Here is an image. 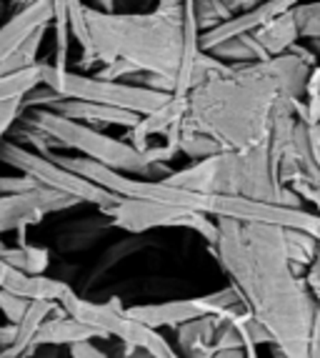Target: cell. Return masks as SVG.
<instances>
[{
	"label": "cell",
	"mask_w": 320,
	"mask_h": 358,
	"mask_svg": "<svg viewBox=\"0 0 320 358\" xmlns=\"http://www.w3.org/2000/svg\"><path fill=\"white\" fill-rule=\"evenodd\" d=\"M218 238L208 245L245 310L291 358H308L318 303L305 275L285 251V228L215 218Z\"/></svg>",
	"instance_id": "obj_1"
},
{
	"label": "cell",
	"mask_w": 320,
	"mask_h": 358,
	"mask_svg": "<svg viewBox=\"0 0 320 358\" xmlns=\"http://www.w3.org/2000/svg\"><path fill=\"white\" fill-rule=\"evenodd\" d=\"M313 68L298 55L218 66L188 93L185 123L210 136L223 150H248L268 143L280 96L305 98Z\"/></svg>",
	"instance_id": "obj_2"
},
{
	"label": "cell",
	"mask_w": 320,
	"mask_h": 358,
	"mask_svg": "<svg viewBox=\"0 0 320 358\" xmlns=\"http://www.w3.org/2000/svg\"><path fill=\"white\" fill-rule=\"evenodd\" d=\"M183 15L153 8L148 13H103L85 3L90 45L98 63L125 60L140 73L160 76L175 85L183 63Z\"/></svg>",
	"instance_id": "obj_3"
},
{
	"label": "cell",
	"mask_w": 320,
	"mask_h": 358,
	"mask_svg": "<svg viewBox=\"0 0 320 358\" xmlns=\"http://www.w3.org/2000/svg\"><path fill=\"white\" fill-rule=\"evenodd\" d=\"M163 180L193 193L243 196L288 208H308L293 188L280 183L278 166L268 143L248 150H220L180 171H173Z\"/></svg>",
	"instance_id": "obj_4"
},
{
	"label": "cell",
	"mask_w": 320,
	"mask_h": 358,
	"mask_svg": "<svg viewBox=\"0 0 320 358\" xmlns=\"http://www.w3.org/2000/svg\"><path fill=\"white\" fill-rule=\"evenodd\" d=\"M23 113H28L25 118L20 115L23 123H28V126L50 136L63 150H75L78 155L90 158V161L101 163V166H108L128 176L150 178V180H163L173 173L168 163H153L145 155V150L133 148L125 138L108 136L101 128L78 123V120L53 113L48 108H30V110H23Z\"/></svg>",
	"instance_id": "obj_5"
},
{
	"label": "cell",
	"mask_w": 320,
	"mask_h": 358,
	"mask_svg": "<svg viewBox=\"0 0 320 358\" xmlns=\"http://www.w3.org/2000/svg\"><path fill=\"white\" fill-rule=\"evenodd\" d=\"M43 85L53 88L55 93L78 101L101 103V106L123 108L138 115H148L166 106L173 93H160V90L145 88L140 83H128V80H106L93 73L71 71V68H58L53 63L41 60Z\"/></svg>",
	"instance_id": "obj_6"
},
{
	"label": "cell",
	"mask_w": 320,
	"mask_h": 358,
	"mask_svg": "<svg viewBox=\"0 0 320 358\" xmlns=\"http://www.w3.org/2000/svg\"><path fill=\"white\" fill-rule=\"evenodd\" d=\"M0 163L10 166L13 171H18V173L30 176V178L38 180V183L45 185V188L68 193V196L78 198L80 203H93L101 210L118 201V196H113L110 191L101 188L98 183L83 178L80 173L66 168L63 163L53 161V158H48V155L30 150L28 145L18 143V141H3V143H0Z\"/></svg>",
	"instance_id": "obj_7"
},
{
	"label": "cell",
	"mask_w": 320,
	"mask_h": 358,
	"mask_svg": "<svg viewBox=\"0 0 320 358\" xmlns=\"http://www.w3.org/2000/svg\"><path fill=\"white\" fill-rule=\"evenodd\" d=\"M103 213L110 218L115 228H123L128 233H145L155 228H190L201 233L208 245L218 238L215 218L198 210L180 208V206L153 203V201H133V198H118L113 206L103 208Z\"/></svg>",
	"instance_id": "obj_8"
},
{
	"label": "cell",
	"mask_w": 320,
	"mask_h": 358,
	"mask_svg": "<svg viewBox=\"0 0 320 358\" xmlns=\"http://www.w3.org/2000/svg\"><path fill=\"white\" fill-rule=\"evenodd\" d=\"M243 303L240 293L235 288H220L215 293H205V296H196V299H180V301H166V303H140V306H128L125 313L136 318L143 326L150 329H178L183 323L203 318L208 313H220V310L233 308V306Z\"/></svg>",
	"instance_id": "obj_9"
},
{
	"label": "cell",
	"mask_w": 320,
	"mask_h": 358,
	"mask_svg": "<svg viewBox=\"0 0 320 358\" xmlns=\"http://www.w3.org/2000/svg\"><path fill=\"white\" fill-rule=\"evenodd\" d=\"M78 203H80L78 198L45 185L28 193H0V236L38 226L45 215L68 210Z\"/></svg>",
	"instance_id": "obj_10"
},
{
	"label": "cell",
	"mask_w": 320,
	"mask_h": 358,
	"mask_svg": "<svg viewBox=\"0 0 320 358\" xmlns=\"http://www.w3.org/2000/svg\"><path fill=\"white\" fill-rule=\"evenodd\" d=\"M300 3L303 0H263V3H258L255 8H250V10L240 13L235 18L226 20V23L218 25V28L201 33V50L208 53V50H213L215 45L231 41V38H235V36L255 33L258 28H263V25L275 20L278 15H283V13H291L293 8L300 6Z\"/></svg>",
	"instance_id": "obj_11"
},
{
	"label": "cell",
	"mask_w": 320,
	"mask_h": 358,
	"mask_svg": "<svg viewBox=\"0 0 320 358\" xmlns=\"http://www.w3.org/2000/svg\"><path fill=\"white\" fill-rule=\"evenodd\" d=\"M43 108L53 110V113L66 115L71 120L78 123H85V126L93 128H106V126H120V128H133L140 120L138 113L131 110H123V108H110V106H101V103H90V101H78V98H66L55 93L53 101H48Z\"/></svg>",
	"instance_id": "obj_12"
},
{
	"label": "cell",
	"mask_w": 320,
	"mask_h": 358,
	"mask_svg": "<svg viewBox=\"0 0 320 358\" xmlns=\"http://www.w3.org/2000/svg\"><path fill=\"white\" fill-rule=\"evenodd\" d=\"M53 23V0H36L10 13V18L0 25V63L23 45L36 30Z\"/></svg>",
	"instance_id": "obj_13"
},
{
	"label": "cell",
	"mask_w": 320,
	"mask_h": 358,
	"mask_svg": "<svg viewBox=\"0 0 320 358\" xmlns=\"http://www.w3.org/2000/svg\"><path fill=\"white\" fill-rule=\"evenodd\" d=\"M108 336L101 329H95L90 323H83L73 318L71 313H66L63 306L50 313V316L43 321V326L36 334V346H75V343H83V341H106Z\"/></svg>",
	"instance_id": "obj_14"
},
{
	"label": "cell",
	"mask_w": 320,
	"mask_h": 358,
	"mask_svg": "<svg viewBox=\"0 0 320 358\" xmlns=\"http://www.w3.org/2000/svg\"><path fill=\"white\" fill-rule=\"evenodd\" d=\"M185 113H188V96H175V93H173V98L166 106H160L158 110H153V113H148V115H140V120H138L136 126L128 128L125 141H128L133 148L145 150L148 145H153L150 138L153 136L166 138L173 128L183 123Z\"/></svg>",
	"instance_id": "obj_15"
},
{
	"label": "cell",
	"mask_w": 320,
	"mask_h": 358,
	"mask_svg": "<svg viewBox=\"0 0 320 358\" xmlns=\"http://www.w3.org/2000/svg\"><path fill=\"white\" fill-rule=\"evenodd\" d=\"M0 288L15 293L20 299L53 301V303H60L63 296L71 291V286L58 281V278H50V275H45V273H25V271H18V268L8 271L6 281H3Z\"/></svg>",
	"instance_id": "obj_16"
},
{
	"label": "cell",
	"mask_w": 320,
	"mask_h": 358,
	"mask_svg": "<svg viewBox=\"0 0 320 358\" xmlns=\"http://www.w3.org/2000/svg\"><path fill=\"white\" fill-rule=\"evenodd\" d=\"M223 313V310H220ZM220 313H208L178 326V353L183 358H213V338L220 326Z\"/></svg>",
	"instance_id": "obj_17"
},
{
	"label": "cell",
	"mask_w": 320,
	"mask_h": 358,
	"mask_svg": "<svg viewBox=\"0 0 320 358\" xmlns=\"http://www.w3.org/2000/svg\"><path fill=\"white\" fill-rule=\"evenodd\" d=\"M255 41L261 43V48L266 50L268 58H275V55H283L300 41V33H298V25L293 13H283L275 20L266 23L263 28H258L253 33Z\"/></svg>",
	"instance_id": "obj_18"
},
{
	"label": "cell",
	"mask_w": 320,
	"mask_h": 358,
	"mask_svg": "<svg viewBox=\"0 0 320 358\" xmlns=\"http://www.w3.org/2000/svg\"><path fill=\"white\" fill-rule=\"evenodd\" d=\"M210 55H215L218 60L228 63V66H238V63H255V60H266V50L261 48V43L255 41L253 33L245 36H235L231 41L220 43L213 50H208Z\"/></svg>",
	"instance_id": "obj_19"
},
{
	"label": "cell",
	"mask_w": 320,
	"mask_h": 358,
	"mask_svg": "<svg viewBox=\"0 0 320 358\" xmlns=\"http://www.w3.org/2000/svg\"><path fill=\"white\" fill-rule=\"evenodd\" d=\"M3 261L10 266V268L25 271V273H45L48 266H50V251L43 248V245H8L6 253H3Z\"/></svg>",
	"instance_id": "obj_20"
},
{
	"label": "cell",
	"mask_w": 320,
	"mask_h": 358,
	"mask_svg": "<svg viewBox=\"0 0 320 358\" xmlns=\"http://www.w3.org/2000/svg\"><path fill=\"white\" fill-rule=\"evenodd\" d=\"M38 85H43L41 63L33 66V68H25V71L0 76V103L23 101L30 90L38 88Z\"/></svg>",
	"instance_id": "obj_21"
},
{
	"label": "cell",
	"mask_w": 320,
	"mask_h": 358,
	"mask_svg": "<svg viewBox=\"0 0 320 358\" xmlns=\"http://www.w3.org/2000/svg\"><path fill=\"white\" fill-rule=\"evenodd\" d=\"M315 248H318V236L300 231V228H285V251H288V258L303 275L308 273L310 263H313Z\"/></svg>",
	"instance_id": "obj_22"
},
{
	"label": "cell",
	"mask_w": 320,
	"mask_h": 358,
	"mask_svg": "<svg viewBox=\"0 0 320 358\" xmlns=\"http://www.w3.org/2000/svg\"><path fill=\"white\" fill-rule=\"evenodd\" d=\"M178 148L183 155H188L190 161H203V158H208V155H215V153L223 150L210 136H205V133L198 131V128L188 126L185 118H183V123H180Z\"/></svg>",
	"instance_id": "obj_23"
},
{
	"label": "cell",
	"mask_w": 320,
	"mask_h": 358,
	"mask_svg": "<svg viewBox=\"0 0 320 358\" xmlns=\"http://www.w3.org/2000/svg\"><path fill=\"white\" fill-rule=\"evenodd\" d=\"M48 28H50V25H48ZM48 28L36 30V33H33L15 53L8 55V58L0 63V76H8V73H18V71H25V68L38 66V63H41V60H38V53H41L43 38L48 36Z\"/></svg>",
	"instance_id": "obj_24"
},
{
	"label": "cell",
	"mask_w": 320,
	"mask_h": 358,
	"mask_svg": "<svg viewBox=\"0 0 320 358\" xmlns=\"http://www.w3.org/2000/svg\"><path fill=\"white\" fill-rule=\"evenodd\" d=\"M193 13H196V23L201 28V33L213 30L226 23V20L235 18L226 0H193Z\"/></svg>",
	"instance_id": "obj_25"
},
{
	"label": "cell",
	"mask_w": 320,
	"mask_h": 358,
	"mask_svg": "<svg viewBox=\"0 0 320 358\" xmlns=\"http://www.w3.org/2000/svg\"><path fill=\"white\" fill-rule=\"evenodd\" d=\"M291 13L303 41L320 43V0H303Z\"/></svg>",
	"instance_id": "obj_26"
},
{
	"label": "cell",
	"mask_w": 320,
	"mask_h": 358,
	"mask_svg": "<svg viewBox=\"0 0 320 358\" xmlns=\"http://www.w3.org/2000/svg\"><path fill=\"white\" fill-rule=\"evenodd\" d=\"M28 306H30L28 299H20V296H15V293L6 291V288H0V313L6 316L8 323H20V321H23Z\"/></svg>",
	"instance_id": "obj_27"
},
{
	"label": "cell",
	"mask_w": 320,
	"mask_h": 358,
	"mask_svg": "<svg viewBox=\"0 0 320 358\" xmlns=\"http://www.w3.org/2000/svg\"><path fill=\"white\" fill-rule=\"evenodd\" d=\"M36 188H41V183L25 173L0 176V193H28V191H36Z\"/></svg>",
	"instance_id": "obj_28"
},
{
	"label": "cell",
	"mask_w": 320,
	"mask_h": 358,
	"mask_svg": "<svg viewBox=\"0 0 320 358\" xmlns=\"http://www.w3.org/2000/svg\"><path fill=\"white\" fill-rule=\"evenodd\" d=\"M305 283H308L310 293H313L315 303L320 306V236H318V248H315V258L310 263L308 273H305Z\"/></svg>",
	"instance_id": "obj_29"
},
{
	"label": "cell",
	"mask_w": 320,
	"mask_h": 358,
	"mask_svg": "<svg viewBox=\"0 0 320 358\" xmlns=\"http://www.w3.org/2000/svg\"><path fill=\"white\" fill-rule=\"evenodd\" d=\"M71 356L73 358H110L106 351H101V348L95 346L93 341H83V343L71 346Z\"/></svg>",
	"instance_id": "obj_30"
},
{
	"label": "cell",
	"mask_w": 320,
	"mask_h": 358,
	"mask_svg": "<svg viewBox=\"0 0 320 358\" xmlns=\"http://www.w3.org/2000/svg\"><path fill=\"white\" fill-rule=\"evenodd\" d=\"M308 358H320V306L315 310V318H313V329H310V351Z\"/></svg>",
	"instance_id": "obj_31"
},
{
	"label": "cell",
	"mask_w": 320,
	"mask_h": 358,
	"mask_svg": "<svg viewBox=\"0 0 320 358\" xmlns=\"http://www.w3.org/2000/svg\"><path fill=\"white\" fill-rule=\"evenodd\" d=\"M15 336H18V323H3L0 326V346L6 348V346H10L13 341H15Z\"/></svg>",
	"instance_id": "obj_32"
},
{
	"label": "cell",
	"mask_w": 320,
	"mask_h": 358,
	"mask_svg": "<svg viewBox=\"0 0 320 358\" xmlns=\"http://www.w3.org/2000/svg\"><path fill=\"white\" fill-rule=\"evenodd\" d=\"M95 10H103V13H115V0H93Z\"/></svg>",
	"instance_id": "obj_33"
},
{
	"label": "cell",
	"mask_w": 320,
	"mask_h": 358,
	"mask_svg": "<svg viewBox=\"0 0 320 358\" xmlns=\"http://www.w3.org/2000/svg\"><path fill=\"white\" fill-rule=\"evenodd\" d=\"M123 353H125V358H158L150 351H145V348H125Z\"/></svg>",
	"instance_id": "obj_34"
},
{
	"label": "cell",
	"mask_w": 320,
	"mask_h": 358,
	"mask_svg": "<svg viewBox=\"0 0 320 358\" xmlns=\"http://www.w3.org/2000/svg\"><path fill=\"white\" fill-rule=\"evenodd\" d=\"M33 358H58V346H41Z\"/></svg>",
	"instance_id": "obj_35"
},
{
	"label": "cell",
	"mask_w": 320,
	"mask_h": 358,
	"mask_svg": "<svg viewBox=\"0 0 320 358\" xmlns=\"http://www.w3.org/2000/svg\"><path fill=\"white\" fill-rule=\"evenodd\" d=\"M8 271H10V266H8V263L3 261V258H0V286H3V281H6Z\"/></svg>",
	"instance_id": "obj_36"
},
{
	"label": "cell",
	"mask_w": 320,
	"mask_h": 358,
	"mask_svg": "<svg viewBox=\"0 0 320 358\" xmlns=\"http://www.w3.org/2000/svg\"><path fill=\"white\" fill-rule=\"evenodd\" d=\"M270 356H273V358H291L288 353L283 351V348H278V346H270Z\"/></svg>",
	"instance_id": "obj_37"
},
{
	"label": "cell",
	"mask_w": 320,
	"mask_h": 358,
	"mask_svg": "<svg viewBox=\"0 0 320 358\" xmlns=\"http://www.w3.org/2000/svg\"><path fill=\"white\" fill-rule=\"evenodd\" d=\"M313 136H315V143H318V153H320V123L313 126Z\"/></svg>",
	"instance_id": "obj_38"
},
{
	"label": "cell",
	"mask_w": 320,
	"mask_h": 358,
	"mask_svg": "<svg viewBox=\"0 0 320 358\" xmlns=\"http://www.w3.org/2000/svg\"><path fill=\"white\" fill-rule=\"evenodd\" d=\"M6 13H8V6L3 3V0H0V18H6Z\"/></svg>",
	"instance_id": "obj_39"
},
{
	"label": "cell",
	"mask_w": 320,
	"mask_h": 358,
	"mask_svg": "<svg viewBox=\"0 0 320 358\" xmlns=\"http://www.w3.org/2000/svg\"><path fill=\"white\" fill-rule=\"evenodd\" d=\"M0 351H3V346H0Z\"/></svg>",
	"instance_id": "obj_40"
}]
</instances>
